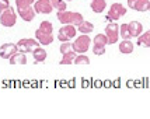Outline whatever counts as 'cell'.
<instances>
[{
  "mask_svg": "<svg viewBox=\"0 0 150 119\" xmlns=\"http://www.w3.org/2000/svg\"><path fill=\"white\" fill-rule=\"evenodd\" d=\"M58 20H59V23H62V24H73V25L77 27L84 18H83V15L80 13H77V11L65 10V11H58Z\"/></svg>",
  "mask_w": 150,
  "mask_h": 119,
  "instance_id": "obj_1",
  "label": "cell"
},
{
  "mask_svg": "<svg viewBox=\"0 0 150 119\" xmlns=\"http://www.w3.org/2000/svg\"><path fill=\"white\" fill-rule=\"evenodd\" d=\"M90 44H91V39L88 34H81L72 42V48L76 53H86L90 49Z\"/></svg>",
  "mask_w": 150,
  "mask_h": 119,
  "instance_id": "obj_2",
  "label": "cell"
},
{
  "mask_svg": "<svg viewBox=\"0 0 150 119\" xmlns=\"http://www.w3.org/2000/svg\"><path fill=\"white\" fill-rule=\"evenodd\" d=\"M76 34H77V27L76 25H73V24H63L58 32V39L60 42H67V41L76 38Z\"/></svg>",
  "mask_w": 150,
  "mask_h": 119,
  "instance_id": "obj_3",
  "label": "cell"
},
{
  "mask_svg": "<svg viewBox=\"0 0 150 119\" xmlns=\"http://www.w3.org/2000/svg\"><path fill=\"white\" fill-rule=\"evenodd\" d=\"M126 14V7L121 3H112L110 10H108V14H107V21L108 23H112V21L119 20L121 17H124Z\"/></svg>",
  "mask_w": 150,
  "mask_h": 119,
  "instance_id": "obj_4",
  "label": "cell"
},
{
  "mask_svg": "<svg viewBox=\"0 0 150 119\" xmlns=\"http://www.w3.org/2000/svg\"><path fill=\"white\" fill-rule=\"evenodd\" d=\"M16 23H17V14H16V11H14V8L11 6L0 14V24L3 27L11 28V27L16 25Z\"/></svg>",
  "mask_w": 150,
  "mask_h": 119,
  "instance_id": "obj_5",
  "label": "cell"
},
{
  "mask_svg": "<svg viewBox=\"0 0 150 119\" xmlns=\"http://www.w3.org/2000/svg\"><path fill=\"white\" fill-rule=\"evenodd\" d=\"M105 35L108 38V45H114L117 44L119 39V25H118L115 21L108 23V25L105 27Z\"/></svg>",
  "mask_w": 150,
  "mask_h": 119,
  "instance_id": "obj_6",
  "label": "cell"
},
{
  "mask_svg": "<svg viewBox=\"0 0 150 119\" xmlns=\"http://www.w3.org/2000/svg\"><path fill=\"white\" fill-rule=\"evenodd\" d=\"M41 44H39L37 38H23L17 42V48H18V52L23 53H28V52H33L35 48H38Z\"/></svg>",
  "mask_w": 150,
  "mask_h": 119,
  "instance_id": "obj_7",
  "label": "cell"
},
{
  "mask_svg": "<svg viewBox=\"0 0 150 119\" xmlns=\"http://www.w3.org/2000/svg\"><path fill=\"white\" fill-rule=\"evenodd\" d=\"M34 10L37 14H51L53 10L52 1L51 0H35Z\"/></svg>",
  "mask_w": 150,
  "mask_h": 119,
  "instance_id": "obj_8",
  "label": "cell"
},
{
  "mask_svg": "<svg viewBox=\"0 0 150 119\" xmlns=\"http://www.w3.org/2000/svg\"><path fill=\"white\" fill-rule=\"evenodd\" d=\"M17 13H18L20 17L24 21H27V23L33 21L34 17H35V14H37L33 6H17Z\"/></svg>",
  "mask_w": 150,
  "mask_h": 119,
  "instance_id": "obj_9",
  "label": "cell"
},
{
  "mask_svg": "<svg viewBox=\"0 0 150 119\" xmlns=\"http://www.w3.org/2000/svg\"><path fill=\"white\" fill-rule=\"evenodd\" d=\"M18 52V48H17V44H3L0 46V58L1 59H10L14 53Z\"/></svg>",
  "mask_w": 150,
  "mask_h": 119,
  "instance_id": "obj_10",
  "label": "cell"
},
{
  "mask_svg": "<svg viewBox=\"0 0 150 119\" xmlns=\"http://www.w3.org/2000/svg\"><path fill=\"white\" fill-rule=\"evenodd\" d=\"M128 6L132 10L144 13V11L150 10V0H128Z\"/></svg>",
  "mask_w": 150,
  "mask_h": 119,
  "instance_id": "obj_11",
  "label": "cell"
},
{
  "mask_svg": "<svg viewBox=\"0 0 150 119\" xmlns=\"http://www.w3.org/2000/svg\"><path fill=\"white\" fill-rule=\"evenodd\" d=\"M35 38H37V41H38L41 45H51L53 42V34H49V32H45V31H42V30H37L35 31Z\"/></svg>",
  "mask_w": 150,
  "mask_h": 119,
  "instance_id": "obj_12",
  "label": "cell"
},
{
  "mask_svg": "<svg viewBox=\"0 0 150 119\" xmlns=\"http://www.w3.org/2000/svg\"><path fill=\"white\" fill-rule=\"evenodd\" d=\"M128 25H129V30H131L132 38H137L140 34L143 32V25L139 21H131V23H128Z\"/></svg>",
  "mask_w": 150,
  "mask_h": 119,
  "instance_id": "obj_13",
  "label": "cell"
},
{
  "mask_svg": "<svg viewBox=\"0 0 150 119\" xmlns=\"http://www.w3.org/2000/svg\"><path fill=\"white\" fill-rule=\"evenodd\" d=\"M33 56H34V60H35V63H42L44 60L46 59V56H48V53L44 48H35L33 51Z\"/></svg>",
  "mask_w": 150,
  "mask_h": 119,
  "instance_id": "obj_14",
  "label": "cell"
},
{
  "mask_svg": "<svg viewBox=\"0 0 150 119\" xmlns=\"http://www.w3.org/2000/svg\"><path fill=\"white\" fill-rule=\"evenodd\" d=\"M90 7H91V10L94 13L100 14L105 10L107 1H105V0H91V1H90Z\"/></svg>",
  "mask_w": 150,
  "mask_h": 119,
  "instance_id": "obj_15",
  "label": "cell"
},
{
  "mask_svg": "<svg viewBox=\"0 0 150 119\" xmlns=\"http://www.w3.org/2000/svg\"><path fill=\"white\" fill-rule=\"evenodd\" d=\"M8 60H10L11 65H25L27 63V56H25V53L17 52V53H14Z\"/></svg>",
  "mask_w": 150,
  "mask_h": 119,
  "instance_id": "obj_16",
  "label": "cell"
},
{
  "mask_svg": "<svg viewBox=\"0 0 150 119\" xmlns=\"http://www.w3.org/2000/svg\"><path fill=\"white\" fill-rule=\"evenodd\" d=\"M137 45L143 48H150V30L146 32H142L137 37Z\"/></svg>",
  "mask_w": 150,
  "mask_h": 119,
  "instance_id": "obj_17",
  "label": "cell"
},
{
  "mask_svg": "<svg viewBox=\"0 0 150 119\" xmlns=\"http://www.w3.org/2000/svg\"><path fill=\"white\" fill-rule=\"evenodd\" d=\"M119 52L124 53V55H129L133 52V44L129 39H124L119 44Z\"/></svg>",
  "mask_w": 150,
  "mask_h": 119,
  "instance_id": "obj_18",
  "label": "cell"
},
{
  "mask_svg": "<svg viewBox=\"0 0 150 119\" xmlns=\"http://www.w3.org/2000/svg\"><path fill=\"white\" fill-rule=\"evenodd\" d=\"M77 30L80 31L81 34H90V32H93V30H94V25H93L90 21H86V20H83L80 24L77 25Z\"/></svg>",
  "mask_w": 150,
  "mask_h": 119,
  "instance_id": "obj_19",
  "label": "cell"
},
{
  "mask_svg": "<svg viewBox=\"0 0 150 119\" xmlns=\"http://www.w3.org/2000/svg\"><path fill=\"white\" fill-rule=\"evenodd\" d=\"M76 55L77 53L74 52V51H69V52L63 53V58H62V60L59 62L60 65H70V63H73L74 62V58H76Z\"/></svg>",
  "mask_w": 150,
  "mask_h": 119,
  "instance_id": "obj_20",
  "label": "cell"
},
{
  "mask_svg": "<svg viewBox=\"0 0 150 119\" xmlns=\"http://www.w3.org/2000/svg\"><path fill=\"white\" fill-rule=\"evenodd\" d=\"M93 45H100V46H107L108 45V38L105 34H97L93 39Z\"/></svg>",
  "mask_w": 150,
  "mask_h": 119,
  "instance_id": "obj_21",
  "label": "cell"
},
{
  "mask_svg": "<svg viewBox=\"0 0 150 119\" xmlns=\"http://www.w3.org/2000/svg\"><path fill=\"white\" fill-rule=\"evenodd\" d=\"M119 35L122 39H131L132 35H131V30H129V25L128 24H122L119 27Z\"/></svg>",
  "mask_w": 150,
  "mask_h": 119,
  "instance_id": "obj_22",
  "label": "cell"
},
{
  "mask_svg": "<svg viewBox=\"0 0 150 119\" xmlns=\"http://www.w3.org/2000/svg\"><path fill=\"white\" fill-rule=\"evenodd\" d=\"M51 1H52V6L56 11H65V10H67L66 0H51Z\"/></svg>",
  "mask_w": 150,
  "mask_h": 119,
  "instance_id": "obj_23",
  "label": "cell"
},
{
  "mask_svg": "<svg viewBox=\"0 0 150 119\" xmlns=\"http://www.w3.org/2000/svg\"><path fill=\"white\" fill-rule=\"evenodd\" d=\"M73 63H76V65H88V63H90V59L86 56L84 53H77Z\"/></svg>",
  "mask_w": 150,
  "mask_h": 119,
  "instance_id": "obj_24",
  "label": "cell"
},
{
  "mask_svg": "<svg viewBox=\"0 0 150 119\" xmlns=\"http://www.w3.org/2000/svg\"><path fill=\"white\" fill-rule=\"evenodd\" d=\"M39 30L45 31V32H49V34H53V25L51 21H42L39 24Z\"/></svg>",
  "mask_w": 150,
  "mask_h": 119,
  "instance_id": "obj_25",
  "label": "cell"
},
{
  "mask_svg": "<svg viewBox=\"0 0 150 119\" xmlns=\"http://www.w3.org/2000/svg\"><path fill=\"white\" fill-rule=\"evenodd\" d=\"M59 49H60V52H62V55H63V53L72 51L73 48H72V44L67 41V42H62V45H60V48H59Z\"/></svg>",
  "mask_w": 150,
  "mask_h": 119,
  "instance_id": "obj_26",
  "label": "cell"
},
{
  "mask_svg": "<svg viewBox=\"0 0 150 119\" xmlns=\"http://www.w3.org/2000/svg\"><path fill=\"white\" fill-rule=\"evenodd\" d=\"M93 53L97 55V56H101L105 53V46H100V45H93Z\"/></svg>",
  "mask_w": 150,
  "mask_h": 119,
  "instance_id": "obj_27",
  "label": "cell"
},
{
  "mask_svg": "<svg viewBox=\"0 0 150 119\" xmlns=\"http://www.w3.org/2000/svg\"><path fill=\"white\" fill-rule=\"evenodd\" d=\"M35 0H16V7L17 6H33Z\"/></svg>",
  "mask_w": 150,
  "mask_h": 119,
  "instance_id": "obj_28",
  "label": "cell"
},
{
  "mask_svg": "<svg viewBox=\"0 0 150 119\" xmlns=\"http://www.w3.org/2000/svg\"><path fill=\"white\" fill-rule=\"evenodd\" d=\"M10 7V1L8 0H0V14L3 13L6 8Z\"/></svg>",
  "mask_w": 150,
  "mask_h": 119,
  "instance_id": "obj_29",
  "label": "cell"
},
{
  "mask_svg": "<svg viewBox=\"0 0 150 119\" xmlns=\"http://www.w3.org/2000/svg\"><path fill=\"white\" fill-rule=\"evenodd\" d=\"M66 1H72V0H66Z\"/></svg>",
  "mask_w": 150,
  "mask_h": 119,
  "instance_id": "obj_30",
  "label": "cell"
},
{
  "mask_svg": "<svg viewBox=\"0 0 150 119\" xmlns=\"http://www.w3.org/2000/svg\"><path fill=\"white\" fill-rule=\"evenodd\" d=\"M149 11H150V10H149Z\"/></svg>",
  "mask_w": 150,
  "mask_h": 119,
  "instance_id": "obj_31",
  "label": "cell"
}]
</instances>
